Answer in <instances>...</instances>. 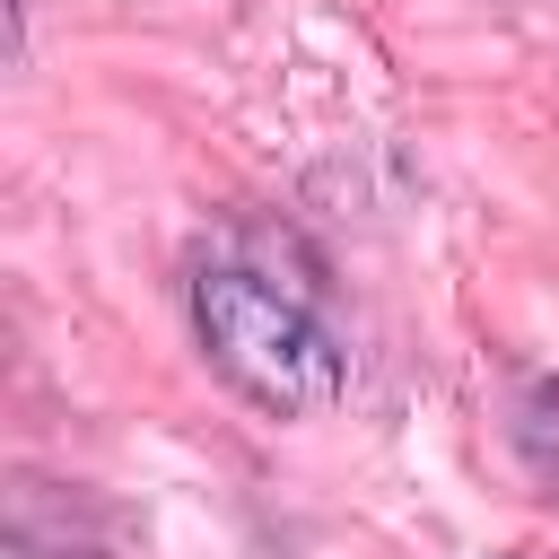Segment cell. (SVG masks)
<instances>
[{"instance_id": "7a4b0ae2", "label": "cell", "mask_w": 559, "mask_h": 559, "mask_svg": "<svg viewBox=\"0 0 559 559\" xmlns=\"http://www.w3.org/2000/svg\"><path fill=\"white\" fill-rule=\"evenodd\" d=\"M515 454H524V472L559 498V384H524V393H515Z\"/></svg>"}, {"instance_id": "6da1fadb", "label": "cell", "mask_w": 559, "mask_h": 559, "mask_svg": "<svg viewBox=\"0 0 559 559\" xmlns=\"http://www.w3.org/2000/svg\"><path fill=\"white\" fill-rule=\"evenodd\" d=\"M192 341L271 419H314L349 393V341L332 332L323 297L262 262L227 253L192 271Z\"/></svg>"}]
</instances>
